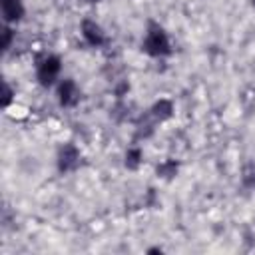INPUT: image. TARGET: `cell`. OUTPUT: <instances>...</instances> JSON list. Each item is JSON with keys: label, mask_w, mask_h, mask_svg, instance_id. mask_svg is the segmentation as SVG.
Wrapping results in <instances>:
<instances>
[{"label": "cell", "mask_w": 255, "mask_h": 255, "mask_svg": "<svg viewBox=\"0 0 255 255\" xmlns=\"http://www.w3.org/2000/svg\"><path fill=\"white\" fill-rule=\"evenodd\" d=\"M141 50L149 58H165L171 54V40L163 26L157 22H147L143 38H141Z\"/></svg>", "instance_id": "6da1fadb"}, {"label": "cell", "mask_w": 255, "mask_h": 255, "mask_svg": "<svg viewBox=\"0 0 255 255\" xmlns=\"http://www.w3.org/2000/svg\"><path fill=\"white\" fill-rule=\"evenodd\" d=\"M62 58L58 54H44L36 62V82L42 88H52L56 86L62 78Z\"/></svg>", "instance_id": "7a4b0ae2"}, {"label": "cell", "mask_w": 255, "mask_h": 255, "mask_svg": "<svg viewBox=\"0 0 255 255\" xmlns=\"http://www.w3.org/2000/svg\"><path fill=\"white\" fill-rule=\"evenodd\" d=\"M82 163V151L78 145L74 143H64L60 145L58 149V155H56V165H58V171L60 173H70V171H76Z\"/></svg>", "instance_id": "3957f363"}, {"label": "cell", "mask_w": 255, "mask_h": 255, "mask_svg": "<svg viewBox=\"0 0 255 255\" xmlns=\"http://www.w3.org/2000/svg\"><path fill=\"white\" fill-rule=\"evenodd\" d=\"M80 36L82 40L92 46V48H102L108 44V36H106V30L92 18H84L80 22Z\"/></svg>", "instance_id": "277c9868"}, {"label": "cell", "mask_w": 255, "mask_h": 255, "mask_svg": "<svg viewBox=\"0 0 255 255\" xmlns=\"http://www.w3.org/2000/svg\"><path fill=\"white\" fill-rule=\"evenodd\" d=\"M80 88L76 84V80L72 78H62L56 84V100L62 108H74L80 102Z\"/></svg>", "instance_id": "5b68a950"}, {"label": "cell", "mask_w": 255, "mask_h": 255, "mask_svg": "<svg viewBox=\"0 0 255 255\" xmlns=\"http://www.w3.org/2000/svg\"><path fill=\"white\" fill-rule=\"evenodd\" d=\"M26 16V6L22 0H2V20L4 24L16 26Z\"/></svg>", "instance_id": "8992f818"}, {"label": "cell", "mask_w": 255, "mask_h": 255, "mask_svg": "<svg viewBox=\"0 0 255 255\" xmlns=\"http://www.w3.org/2000/svg\"><path fill=\"white\" fill-rule=\"evenodd\" d=\"M173 112H175V106H173V102L167 100V98H159V100L153 102V106L149 108V114H151V118H153L155 122H167V120L173 116Z\"/></svg>", "instance_id": "52a82bcc"}, {"label": "cell", "mask_w": 255, "mask_h": 255, "mask_svg": "<svg viewBox=\"0 0 255 255\" xmlns=\"http://www.w3.org/2000/svg\"><path fill=\"white\" fill-rule=\"evenodd\" d=\"M177 171H179V163L175 159H163L155 169L157 177H161V179H171L177 175Z\"/></svg>", "instance_id": "ba28073f"}, {"label": "cell", "mask_w": 255, "mask_h": 255, "mask_svg": "<svg viewBox=\"0 0 255 255\" xmlns=\"http://www.w3.org/2000/svg\"><path fill=\"white\" fill-rule=\"evenodd\" d=\"M141 161H143V151H141V147H128V151H126V155H124V163H126V167L128 169H137L139 165H141Z\"/></svg>", "instance_id": "9c48e42d"}, {"label": "cell", "mask_w": 255, "mask_h": 255, "mask_svg": "<svg viewBox=\"0 0 255 255\" xmlns=\"http://www.w3.org/2000/svg\"><path fill=\"white\" fill-rule=\"evenodd\" d=\"M14 40H16V28L10 26V24H4V28H2V48L8 52L14 44Z\"/></svg>", "instance_id": "30bf717a"}, {"label": "cell", "mask_w": 255, "mask_h": 255, "mask_svg": "<svg viewBox=\"0 0 255 255\" xmlns=\"http://www.w3.org/2000/svg\"><path fill=\"white\" fill-rule=\"evenodd\" d=\"M12 100H14V90H12V86L8 82H4V108H10Z\"/></svg>", "instance_id": "8fae6325"}, {"label": "cell", "mask_w": 255, "mask_h": 255, "mask_svg": "<svg viewBox=\"0 0 255 255\" xmlns=\"http://www.w3.org/2000/svg\"><path fill=\"white\" fill-rule=\"evenodd\" d=\"M82 4H88V6H94V4H100L102 0H80Z\"/></svg>", "instance_id": "7c38bea8"}, {"label": "cell", "mask_w": 255, "mask_h": 255, "mask_svg": "<svg viewBox=\"0 0 255 255\" xmlns=\"http://www.w3.org/2000/svg\"><path fill=\"white\" fill-rule=\"evenodd\" d=\"M251 2H253V4H255V0H251Z\"/></svg>", "instance_id": "4fadbf2b"}]
</instances>
